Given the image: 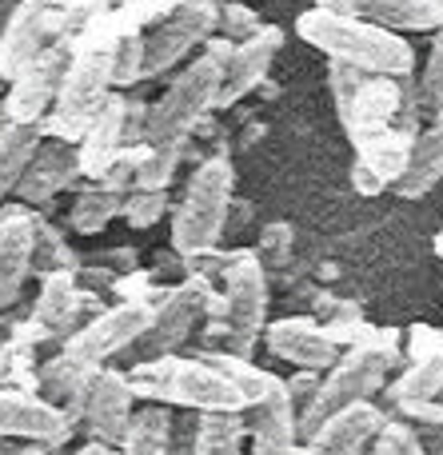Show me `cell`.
Wrapping results in <instances>:
<instances>
[{
    "label": "cell",
    "instance_id": "6da1fadb",
    "mask_svg": "<svg viewBox=\"0 0 443 455\" xmlns=\"http://www.w3.org/2000/svg\"><path fill=\"white\" fill-rule=\"evenodd\" d=\"M304 44L324 52L332 64H348L376 76H412L415 72V48L404 40V32L380 28V24L340 16L328 8H308L296 20Z\"/></svg>",
    "mask_w": 443,
    "mask_h": 455
},
{
    "label": "cell",
    "instance_id": "7a4b0ae2",
    "mask_svg": "<svg viewBox=\"0 0 443 455\" xmlns=\"http://www.w3.org/2000/svg\"><path fill=\"white\" fill-rule=\"evenodd\" d=\"M328 84H332L336 112H340V124L352 144L396 124L420 132L415 128L420 100H415L412 76H376V72H360L348 68V64H332Z\"/></svg>",
    "mask_w": 443,
    "mask_h": 455
},
{
    "label": "cell",
    "instance_id": "3957f363",
    "mask_svg": "<svg viewBox=\"0 0 443 455\" xmlns=\"http://www.w3.org/2000/svg\"><path fill=\"white\" fill-rule=\"evenodd\" d=\"M396 363H399V331H392V328H376L368 339L344 347L340 360L320 376L316 395H312L308 408L296 419V424H300V440L320 419L332 416V411L352 408V403L372 400L376 392H384L388 376L396 371Z\"/></svg>",
    "mask_w": 443,
    "mask_h": 455
},
{
    "label": "cell",
    "instance_id": "277c9868",
    "mask_svg": "<svg viewBox=\"0 0 443 455\" xmlns=\"http://www.w3.org/2000/svg\"><path fill=\"white\" fill-rule=\"evenodd\" d=\"M128 387L136 400L148 403H164V408H184V411H244V395L196 355H152V360L132 363Z\"/></svg>",
    "mask_w": 443,
    "mask_h": 455
},
{
    "label": "cell",
    "instance_id": "5b68a950",
    "mask_svg": "<svg viewBox=\"0 0 443 455\" xmlns=\"http://www.w3.org/2000/svg\"><path fill=\"white\" fill-rule=\"evenodd\" d=\"M232 188H236V176H232L228 156H208L204 164H196L172 216V248L184 259L208 256L220 243L232 212Z\"/></svg>",
    "mask_w": 443,
    "mask_h": 455
},
{
    "label": "cell",
    "instance_id": "8992f818",
    "mask_svg": "<svg viewBox=\"0 0 443 455\" xmlns=\"http://www.w3.org/2000/svg\"><path fill=\"white\" fill-rule=\"evenodd\" d=\"M216 88H220V60L200 52L172 84L164 88L156 104H148L144 120V144L164 152H184L196 124L216 108Z\"/></svg>",
    "mask_w": 443,
    "mask_h": 455
},
{
    "label": "cell",
    "instance_id": "52a82bcc",
    "mask_svg": "<svg viewBox=\"0 0 443 455\" xmlns=\"http://www.w3.org/2000/svg\"><path fill=\"white\" fill-rule=\"evenodd\" d=\"M220 315L216 336L224 339V352L252 355L268 323V275L256 251H232L220 259Z\"/></svg>",
    "mask_w": 443,
    "mask_h": 455
},
{
    "label": "cell",
    "instance_id": "ba28073f",
    "mask_svg": "<svg viewBox=\"0 0 443 455\" xmlns=\"http://www.w3.org/2000/svg\"><path fill=\"white\" fill-rule=\"evenodd\" d=\"M152 323V304H136V299H120L108 312H96L92 320H84L80 328H72L64 336V352L76 368L100 371L108 368V360L124 355L132 344H140V336Z\"/></svg>",
    "mask_w": 443,
    "mask_h": 455
},
{
    "label": "cell",
    "instance_id": "9c48e42d",
    "mask_svg": "<svg viewBox=\"0 0 443 455\" xmlns=\"http://www.w3.org/2000/svg\"><path fill=\"white\" fill-rule=\"evenodd\" d=\"M216 12H220L216 0H176L172 12L144 32L140 80H156L164 72H172L192 48L216 36Z\"/></svg>",
    "mask_w": 443,
    "mask_h": 455
},
{
    "label": "cell",
    "instance_id": "30bf717a",
    "mask_svg": "<svg viewBox=\"0 0 443 455\" xmlns=\"http://www.w3.org/2000/svg\"><path fill=\"white\" fill-rule=\"evenodd\" d=\"M72 60V40H56L44 52H36L12 80H8V92L0 100V128L8 124H40L52 108L56 92H60V80L68 72Z\"/></svg>",
    "mask_w": 443,
    "mask_h": 455
},
{
    "label": "cell",
    "instance_id": "8fae6325",
    "mask_svg": "<svg viewBox=\"0 0 443 455\" xmlns=\"http://www.w3.org/2000/svg\"><path fill=\"white\" fill-rule=\"evenodd\" d=\"M144 120H148V104L144 100H128L124 92H112L100 104L92 120H88L84 136L76 140V160H80V176L96 180L104 172L112 156L120 148L144 144Z\"/></svg>",
    "mask_w": 443,
    "mask_h": 455
},
{
    "label": "cell",
    "instance_id": "7c38bea8",
    "mask_svg": "<svg viewBox=\"0 0 443 455\" xmlns=\"http://www.w3.org/2000/svg\"><path fill=\"white\" fill-rule=\"evenodd\" d=\"M64 4L68 0H16L0 32V80H12L24 64L48 44L64 40Z\"/></svg>",
    "mask_w": 443,
    "mask_h": 455
},
{
    "label": "cell",
    "instance_id": "4fadbf2b",
    "mask_svg": "<svg viewBox=\"0 0 443 455\" xmlns=\"http://www.w3.org/2000/svg\"><path fill=\"white\" fill-rule=\"evenodd\" d=\"M208 296H212V288H208L204 272L200 275L192 272L184 283H176L172 291H164V299L152 304V323H148V331L140 336V360H152V355H172L176 347L192 336V328H196Z\"/></svg>",
    "mask_w": 443,
    "mask_h": 455
},
{
    "label": "cell",
    "instance_id": "5bb4252c",
    "mask_svg": "<svg viewBox=\"0 0 443 455\" xmlns=\"http://www.w3.org/2000/svg\"><path fill=\"white\" fill-rule=\"evenodd\" d=\"M443 392V328L415 323L407 331V368L388 384V408L407 411Z\"/></svg>",
    "mask_w": 443,
    "mask_h": 455
},
{
    "label": "cell",
    "instance_id": "9a60e30c",
    "mask_svg": "<svg viewBox=\"0 0 443 455\" xmlns=\"http://www.w3.org/2000/svg\"><path fill=\"white\" fill-rule=\"evenodd\" d=\"M280 48H284V28H276V24H264L256 36L232 44V56L220 64L216 108H232V104H240L248 92H256V88L264 84V76H268Z\"/></svg>",
    "mask_w": 443,
    "mask_h": 455
},
{
    "label": "cell",
    "instance_id": "2e32d148",
    "mask_svg": "<svg viewBox=\"0 0 443 455\" xmlns=\"http://www.w3.org/2000/svg\"><path fill=\"white\" fill-rule=\"evenodd\" d=\"M264 344L276 360L304 371H328L344 352L316 315H288V320L264 323Z\"/></svg>",
    "mask_w": 443,
    "mask_h": 455
},
{
    "label": "cell",
    "instance_id": "e0dca14e",
    "mask_svg": "<svg viewBox=\"0 0 443 455\" xmlns=\"http://www.w3.org/2000/svg\"><path fill=\"white\" fill-rule=\"evenodd\" d=\"M132 403H136V395H132V387H128L124 371H116V368L92 371L88 395H84V416H80L88 440L104 443V448H120L128 416H132Z\"/></svg>",
    "mask_w": 443,
    "mask_h": 455
},
{
    "label": "cell",
    "instance_id": "ac0fdd59",
    "mask_svg": "<svg viewBox=\"0 0 443 455\" xmlns=\"http://www.w3.org/2000/svg\"><path fill=\"white\" fill-rule=\"evenodd\" d=\"M384 411L372 400H360L352 408L332 411L328 419H320L308 435L300 440V455H364L372 448L376 432L384 424Z\"/></svg>",
    "mask_w": 443,
    "mask_h": 455
},
{
    "label": "cell",
    "instance_id": "d6986e66",
    "mask_svg": "<svg viewBox=\"0 0 443 455\" xmlns=\"http://www.w3.org/2000/svg\"><path fill=\"white\" fill-rule=\"evenodd\" d=\"M76 427L36 392L0 387V440L16 443H68Z\"/></svg>",
    "mask_w": 443,
    "mask_h": 455
},
{
    "label": "cell",
    "instance_id": "ffe728a7",
    "mask_svg": "<svg viewBox=\"0 0 443 455\" xmlns=\"http://www.w3.org/2000/svg\"><path fill=\"white\" fill-rule=\"evenodd\" d=\"M36 212L28 204L0 208V312L20 299L24 280L32 275V243H36Z\"/></svg>",
    "mask_w": 443,
    "mask_h": 455
},
{
    "label": "cell",
    "instance_id": "44dd1931",
    "mask_svg": "<svg viewBox=\"0 0 443 455\" xmlns=\"http://www.w3.org/2000/svg\"><path fill=\"white\" fill-rule=\"evenodd\" d=\"M316 8L356 16L392 32H436L443 24V0H316Z\"/></svg>",
    "mask_w": 443,
    "mask_h": 455
},
{
    "label": "cell",
    "instance_id": "7402d4cb",
    "mask_svg": "<svg viewBox=\"0 0 443 455\" xmlns=\"http://www.w3.org/2000/svg\"><path fill=\"white\" fill-rule=\"evenodd\" d=\"M80 180V160H76V144H64V140H40V148L32 152L28 168L24 176L16 180V196L20 204L36 208V204H48L56 192L72 188Z\"/></svg>",
    "mask_w": 443,
    "mask_h": 455
},
{
    "label": "cell",
    "instance_id": "603a6c76",
    "mask_svg": "<svg viewBox=\"0 0 443 455\" xmlns=\"http://www.w3.org/2000/svg\"><path fill=\"white\" fill-rule=\"evenodd\" d=\"M88 307V291L80 288L76 272H48L40 275V296L32 307V323L48 336H68Z\"/></svg>",
    "mask_w": 443,
    "mask_h": 455
},
{
    "label": "cell",
    "instance_id": "cb8c5ba5",
    "mask_svg": "<svg viewBox=\"0 0 443 455\" xmlns=\"http://www.w3.org/2000/svg\"><path fill=\"white\" fill-rule=\"evenodd\" d=\"M443 180V104L431 112V124L415 132L412 156H407L404 176L396 180V192L404 200H420Z\"/></svg>",
    "mask_w": 443,
    "mask_h": 455
},
{
    "label": "cell",
    "instance_id": "d4e9b609",
    "mask_svg": "<svg viewBox=\"0 0 443 455\" xmlns=\"http://www.w3.org/2000/svg\"><path fill=\"white\" fill-rule=\"evenodd\" d=\"M88 379H92V371L76 368L68 355H56V360H48L44 368L36 371V387H32V392H36L44 403H52V408L76 427L80 416H84Z\"/></svg>",
    "mask_w": 443,
    "mask_h": 455
},
{
    "label": "cell",
    "instance_id": "484cf974",
    "mask_svg": "<svg viewBox=\"0 0 443 455\" xmlns=\"http://www.w3.org/2000/svg\"><path fill=\"white\" fill-rule=\"evenodd\" d=\"M168 427H172V408L144 400V408H132V416H128L124 440H120L116 455H164Z\"/></svg>",
    "mask_w": 443,
    "mask_h": 455
},
{
    "label": "cell",
    "instance_id": "4316f807",
    "mask_svg": "<svg viewBox=\"0 0 443 455\" xmlns=\"http://www.w3.org/2000/svg\"><path fill=\"white\" fill-rule=\"evenodd\" d=\"M44 132L40 124H8L0 128V204H4L8 192H16V180L24 176L32 152L40 148Z\"/></svg>",
    "mask_w": 443,
    "mask_h": 455
},
{
    "label": "cell",
    "instance_id": "83f0119b",
    "mask_svg": "<svg viewBox=\"0 0 443 455\" xmlns=\"http://www.w3.org/2000/svg\"><path fill=\"white\" fill-rule=\"evenodd\" d=\"M244 411H200V432L192 455H244Z\"/></svg>",
    "mask_w": 443,
    "mask_h": 455
},
{
    "label": "cell",
    "instance_id": "f1b7e54d",
    "mask_svg": "<svg viewBox=\"0 0 443 455\" xmlns=\"http://www.w3.org/2000/svg\"><path fill=\"white\" fill-rule=\"evenodd\" d=\"M120 204H124V192L100 188V184H96V188H88V192H80L76 204H72V216H68L72 232H80V235L104 232V228L120 216Z\"/></svg>",
    "mask_w": 443,
    "mask_h": 455
},
{
    "label": "cell",
    "instance_id": "f546056e",
    "mask_svg": "<svg viewBox=\"0 0 443 455\" xmlns=\"http://www.w3.org/2000/svg\"><path fill=\"white\" fill-rule=\"evenodd\" d=\"M32 232H36V243H32V272H36V275H48V272H76V251L68 248V240H64V235L56 232L52 224H44V220L36 216Z\"/></svg>",
    "mask_w": 443,
    "mask_h": 455
},
{
    "label": "cell",
    "instance_id": "4dcf8cb0",
    "mask_svg": "<svg viewBox=\"0 0 443 455\" xmlns=\"http://www.w3.org/2000/svg\"><path fill=\"white\" fill-rule=\"evenodd\" d=\"M368 455H423V443H420V432H415L412 419L404 416H388L376 432L372 448Z\"/></svg>",
    "mask_w": 443,
    "mask_h": 455
},
{
    "label": "cell",
    "instance_id": "1f68e13d",
    "mask_svg": "<svg viewBox=\"0 0 443 455\" xmlns=\"http://www.w3.org/2000/svg\"><path fill=\"white\" fill-rule=\"evenodd\" d=\"M168 212V188H132L124 192V204H120V216H124L128 228H152L160 224Z\"/></svg>",
    "mask_w": 443,
    "mask_h": 455
},
{
    "label": "cell",
    "instance_id": "d6a6232c",
    "mask_svg": "<svg viewBox=\"0 0 443 455\" xmlns=\"http://www.w3.org/2000/svg\"><path fill=\"white\" fill-rule=\"evenodd\" d=\"M260 28H264L260 12H256V8H248L244 0H228V4H220V12H216V32H220L224 40H232V44L256 36Z\"/></svg>",
    "mask_w": 443,
    "mask_h": 455
},
{
    "label": "cell",
    "instance_id": "836d02e7",
    "mask_svg": "<svg viewBox=\"0 0 443 455\" xmlns=\"http://www.w3.org/2000/svg\"><path fill=\"white\" fill-rule=\"evenodd\" d=\"M415 100L420 108L436 112L443 104V24L436 28V40H431V52H428V64L420 72V84H415Z\"/></svg>",
    "mask_w": 443,
    "mask_h": 455
},
{
    "label": "cell",
    "instance_id": "e575fe53",
    "mask_svg": "<svg viewBox=\"0 0 443 455\" xmlns=\"http://www.w3.org/2000/svg\"><path fill=\"white\" fill-rule=\"evenodd\" d=\"M140 160H144V144L120 148L116 156L104 164V172L96 176V184H100V188H112V192H132L136 188V172H140Z\"/></svg>",
    "mask_w": 443,
    "mask_h": 455
},
{
    "label": "cell",
    "instance_id": "d590c367",
    "mask_svg": "<svg viewBox=\"0 0 443 455\" xmlns=\"http://www.w3.org/2000/svg\"><path fill=\"white\" fill-rule=\"evenodd\" d=\"M140 64H144V32H128L116 40V52H112V84L128 88L140 80Z\"/></svg>",
    "mask_w": 443,
    "mask_h": 455
},
{
    "label": "cell",
    "instance_id": "8d00e7d4",
    "mask_svg": "<svg viewBox=\"0 0 443 455\" xmlns=\"http://www.w3.org/2000/svg\"><path fill=\"white\" fill-rule=\"evenodd\" d=\"M184 152H164V148H148L144 144V160L140 172H136V188H168L176 176V164H180Z\"/></svg>",
    "mask_w": 443,
    "mask_h": 455
},
{
    "label": "cell",
    "instance_id": "74e56055",
    "mask_svg": "<svg viewBox=\"0 0 443 455\" xmlns=\"http://www.w3.org/2000/svg\"><path fill=\"white\" fill-rule=\"evenodd\" d=\"M256 256H260L264 267L288 264V256H292V228L288 224H268L260 232V248H256Z\"/></svg>",
    "mask_w": 443,
    "mask_h": 455
},
{
    "label": "cell",
    "instance_id": "f35d334b",
    "mask_svg": "<svg viewBox=\"0 0 443 455\" xmlns=\"http://www.w3.org/2000/svg\"><path fill=\"white\" fill-rule=\"evenodd\" d=\"M196 432H200V411H176L172 427H168V451L164 455H192L196 448Z\"/></svg>",
    "mask_w": 443,
    "mask_h": 455
},
{
    "label": "cell",
    "instance_id": "ab89813d",
    "mask_svg": "<svg viewBox=\"0 0 443 455\" xmlns=\"http://www.w3.org/2000/svg\"><path fill=\"white\" fill-rule=\"evenodd\" d=\"M320 376H324V371H304V368H296V376H292V379H284V384H288V395H292L296 419H300V411L308 408V400H312V395H316Z\"/></svg>",
    "mask_w": 443,
    "mask_h": 455
},
{
    "label": "cell",
    "instance_id": "60d3db41",
    "mask_svg": "<svg viewBox=\"0 0 443 455\" xmlns=\"http://www.w3.org/2000/svg\"><path fill=\"white\" fill-rule=\"evenodd\" d=\"M404 419H412V424H436L443 427V400H428V403H415V408L399 411Z\"/></svg>",
    "mask_w": 443,
    "mask_h": 455
},
{
    "label": "cell",
    "instance_id": "b9f144b4",
    "mask_svg": "<svg viewBox=\"0 0 443 455\" xmlns=\"http://www.w3.org/2000/svg\"><path fill=\"white\" fill-rule=\"evenodd\" d=\"M415 432H420L423 455H443V427H436V424H415Z\"/></svg>",
    "mask_w": 443,
    "mask_h": 455
},
{
    "label": "cell",
    "instance_id": "7bdbcfd3",
    "mask_svg": "<svg viewBox=\"0 0 443 455\" xmlns=\"http://www.w3.org/2000/svg\"><path fill=\"white\" fill-rule=\"evenodd\" d=\"M252 455H300V440H296V443H272V440H252Z\"/></svg>",
    "mask_w": 443,
    "mask_h": 455
},
{
    "label": "cell",
    "instance_id": "ee69618b",
    "mask_svg": "<svg viewBox=\"0 0 443 455\" xmlns=\"http://www.w3.org/2000/svg\"><path fill=\"white\" fill-rule=\"evenodd\" d=\"M68 443H20V455H68Z\"/></svg>",
    "mask_w": 443,
    "mask_h": 455
},
{
    "label": "cell",
    "instance_id": "f6af8a7d",
    "mask_svg": "<svg viewBox=\"0 0 443 455\" xmlns=\"http://www.w3.org/2000/svg\"><path fill=\"white\" fill-rule=\"evenodd\" d=\"M72 455H116V448H104V443H92V440H88L84 448H76Z\"/></svg>",
    "mask_w": 443,
    "mask_h": 455
},
{
    "label": "cell",
    "instance_id": "bcb514c9",
    "mask_svg": "<svg viewBox=\"0 0 443 455\" xmlns=\"http://www.w3.org/2000/svg\"><path fill=\"white\" fill-rule=\"evenodd\" d=\"M0 455H20V443H16V440H0Z\"/></svg>",
    "mask_w": 443,
    "mask_h": 455
},
{
    "label": "cell",
    "instance_id": "7dc6e473",
    "mask_svg": "<svg viewBox=\"0 0 443 455\" xmlns=\"http://www.w3.org/2000/svg\"><path fill=\"white\" fill-rule=\"evenodd\" d=\"M12 4L16 0H0V32H4V20H8V12H12Z\"/></svg>",
    "mask_w": 443,
    "mask_h": 455
},
{
    "label": "cell",
    "instance_id": "c3c4849f",
    "mask_svg": "<svg viewBox=\"0 0 443 455\" xmlns=\"http://www.w3.org/2000/svg\"><path fill=\"white\" fill-rule=\"evenodd\" d=\"M436 251H439V256H443V232L436 235Z\"/></svg>",
    "mask_w": 443,
    "mask_h": 455
},
{
    "label": "cell",
    "instance_id": "681fc988",
    "mask_svg": "<svg viewBox=\"0 0 443 455\" xmlns=\"http://www.w3.org/2000/svg\"><path fill=\"white\" fill-rule=\"evenodd\" d=\"M216 4H228V0H216Z\"/></svg>",
    "mask_w": 443,
    "mask_h": 455
},
{
    "label": "cell",
    "instance_id": "f907efd6",
    "mask_svg": "<svg viewBox=\"0 0 443 455\" xmlns=\"http://www.w3.org/2000/svg\"><path fill=\"white\" fill-rule=\"evenodd\" d=\"M436 400H443V392H439V395H436Z\"/></svg>",
    "mask_w": 443,
    "mask_h": 455
},
{
    "label": "cell",
    "instance_id": "816d5d0a",
    "mask_svg": "<svg viewBox=\"0 0 443 455\" xmlns=\"http://www.w3.org/2000/svg\"><path fill=\"white\" fill-rule=\"evenodd\" d=\"M112 4H120V0H112Z\"/></svg>",
    "mask_w": 443,
    "mask_h": 455
},
{
    "label": "cell",
    "instance_id": "f5cc1de1",
    "mask_svg": "<svg viewBox=\"0 0 443 455\" xmlns=\"http://www.w3.org/2000/svg\"><path fill=\"white\" fill-rule=\"evenodd\" d=\"M0 84H4V80H0Z\"/></svg>",
    "mask_w": 443,
    "mask_h": 455
}]
</instances>
